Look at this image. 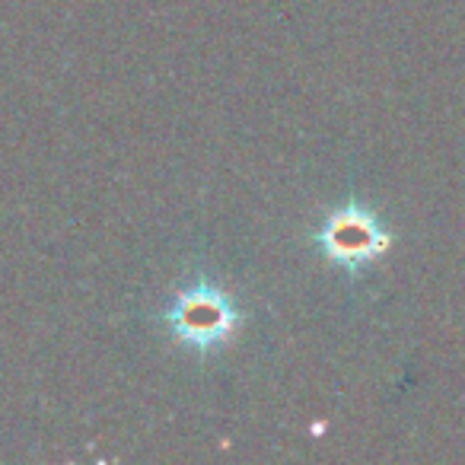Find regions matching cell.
Returning a JSON list of instances; mask_svg holds the SVG:
<instances>
[{"mask_svg": "<svg viewBox=\"0 0 465 465\" xmlns=\"http://www.w3.org/2000/svg\"><path fill=\"white\" fill-rule=\"evenodd\" d=\"M166 325L188 348L213 351L226 344L232 329L240 325V312L217 284L198 281V284L179 291V297L166 310Z\"/></svg>", "mask_w": 465, "mask_h": 465, "instance_id": "1", "label": "cell"}, {"mask_svg": "<svg viewBox=\"0 0 465 465\" xmlns=\"http://www.w3.org/2000/svg\"><path fill=\"white\" fill-rule=\"evenodd\" d=\"M316 242L331 265L357 274L386 252L389 232L382 230L380 217L367 204L351 201L344 207H335L322 220V226L316 232Z\"/></svg>", "mask_w": 465, "mask_h": 465, "instance_id": "2", "label": "cell"}]
</instances>
